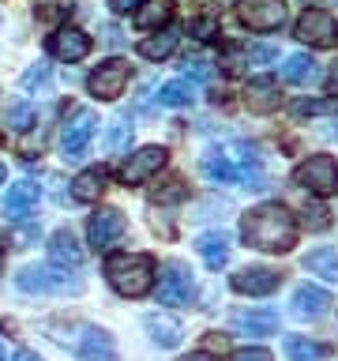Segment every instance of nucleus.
Masks as SVG:
<instances>
[{
	"mask_svg": "<svg viewBox=\"0 0 338 361\" xmlns=\"http://www.w3.org/2000/svg\"><path fill=\"white\" fill-rule=\"evenodd\" d=\"M199 169L211 185H237L241 180L244 188H263V154L252 143H225L218 151L203 154Z\"/></svg>",
	"mask_w": 338,
	"mask_h": 361,
	"instance_id": "f257e3e1",
	"label": "nucleus"
},
{
	"mask_svg": "<svg viewBox=\"0 0 338 361\" xmlns=\"http://www.w3.org/2000/svg\"><path fill=\"white\" fill-rule=\"evenodd\" d=\"M241 237L259 252H289L297 245V222L282 203H259L241 219Z\"/></svg>",
	"mask_w": 338,
	"mask_h": 361,
	"instance_id": "f03ea898",
	"label": "nucleus"
},
{
	"mask_svg": "<svg viewBox=\"0 0 338 361\" xmlns=\"http://www.w3.org/2000/svg\"><path fill=\"white\" fill-rule=\"evenodd\" d=\"M106 279L120 298H143L154 286V259L146 252H120L106 259Z\"/></svg>",
	"mask_w": 338,
	"mask_h": 361,
	"instance_id": "7ed1b4c3",
	"label": "nucleus"
},
{
	"mask_svg": "<svg viewBox=\"0 0 338 361\" xmlns=\"http://www.w3.org/2000/svg\"><path fill=\"white\" fill-rule=\"evenodd\" d=\"M293 185L308 188L312 196H334L338 192V162L331 154H312L308 162L293 169Z\"/></svg>",
	"mask_w": 338,
	"mask_h": 361,
	"instance_id": "20e7f679",
	"label": "nucleus"
},
{
	"mask_svg": "<svg viewBox=\"0 0 338 361\" xmlns=\"http://www.w3.org/2000/svg\"><path fill=\"white\" fill-rule=\"evenodd\" d=\"M98 128V113L90 106H79L72 117H68L64 132H61V151H64V162H79L87 154V143Z\"/></svg>",
	"mask_w": 338,
	"mask_h": 361,
	"instance_id": "39448f33",
	"label": "nucleus"
},
{
	"mask_svg": "<svg viewBox=\"0 0 338 361\" xmlns=\"http://www.w3.org/2000/svg\"><path fill=\"white\" fill-rule=\"evenodd\" d=\"M124 83H128V61H120V56H113V61H101L94 72L87 75V87L90 94L101 98V102H113L120 98Z\"/></svg>",
	"mask_w": 338,
	"mask_h": 361,
	"instance_id": "423d86ee",
	"label": "nucleus"
},
{
	"mask_svg": "<svg viewBox=\"0 0 338 361\" xmlns=\"http://www.w3.org/2000/svg\"><path fill=\"white\" fill-rule=\"evenodd\" d=\"M237 11L248 30H278L286 23V0H241Z\"/></svg>",
	"mask_w": 338,
	"mask_h": 361,
	"instance_id": "0eeeda50",
	"label": "nucleus"
},
{
	"mask_svg": "<svg viewBox=\"0 0 338 361\" xmlns=\"http://www.w3.org/2000/svg\"><path fill=\"white\" fill-rule=\"evenodd\" d=\"M192 290H196V286H192V271L180 264V259L165 264L162 282H158V301H162V305H188Z\"/></svg>",
	"mask_w": 338,
	"mask_h": 361,
	"instance_id": "6e6552de",
	"label": "nucleus"
},
{
	"mask_svg": "<svg viewBox=\"0 0 338 361\" xmlns=\"http://www.w3.org/2000/svg\"><path fill=\"white\" fill-rule=\"evenodd\" d=\"M162 166H165V147H139L135 154H128V162L120 169V180L124 185H143V180H151Z\"/></svg>",
	"mask_w": 338,
	"mask_h": 361,
	"instance_id": "1a4fd4ad",
	"label": "nucleus"
},
{
	"mask_svg": "<svg viewBox=\"0 0 338 361\" xmlns=\"http://www.w3.org/2000/svg\"><path fill=\"white\" fill-rule=\"evenodd\" d=\"M293 30H297V38L308 42V45H331L334 34H338L331 11H323V8H308V11L297 19V27H293Z\"/></svg>",
	"mask_w": 338,
	"mask_h": 361,
	"instance_id": "9d476101",
	"label": "nucleus"
},
{
	"mask_svg": "<svg viewBox=\"0 0 338 361\" xmlns=\"http://www.w3.org/2000/svg\"><path fill=\"white\" fill-rule=\"evenodd\" d=\"M278 282H282V275L270 267H244L230 279V286L237 293H248V298H267V293L278 290Z\"/></svg>",
	"mask_w": 338,
	"mask_h": 361,
	"instance_id": "9b49d317",
	"label": "nucleus"
},
{
	"mask_svg": "<svg viewBox=\"0 0 338 361\" xmlns=\"http://www.w3.org/2000/svg\"><path fill=\"white\" fill-rule=\"evenodd\" d=\"M293 316H297V320H320V316H327L331 312V293L327 290H320V286H308V282H304V286H297L293 290Z\"/></svg>",
	"mask_w": 338,
	"mask_h": 361,
	"instance_id": "f8f14e48",
	"label": "nucleus"
},
{
	"mask_svg": "<svg viewBox=\"0 0 338 361\" xmlns=\"http://www.w3.org/2000/svg\"><path fill=\"white\" fill-rule=\"evenodd\" d=\"M19 290L27 293H49V290H79V282H68V275H56L53 267H23L19 275Z\"/></svg>",
	"mask_w": 338,
	"mask_h": 361,
	"instance_id": "ddd939ff",
	"label": "nucleus"
},
{
	"mask_svg": "<svg viewBox=\"0 0 338 361\" xmlns=\"http://www.w3.org/2000/svg\"><path fill=\"white\" fill-rule=\"evenodd\" d=\"M124 233V214L113 211V207H101L98 214H90V226H87V237L94 248H109L113 241H120Z\"/></svg>",
	"mask_w": 338,
	"mask_h": 361,
	"instance_id": "4468645a",
	"label": "nucleus"
},
{
	"mask_svg": "<svg viewBox=\"0 0 338 361\" xmlns=\"http://www.w3.org/2000/svg\"><path fill=\"white\" fill-rule=\"evenodd\" d=\"M244 106L252 113H275L282 106V90L270 75H259V79H248L244 87Z\"/></svg>",
	"mask_w": 338,
	"mask_h": 361,
	"instance_id": "2eb2a0df",
	"label": "nucleus"
},
{
	"mask_svg": "<svg viewBox=\"0 0 338 361\" xmlns=\"http://www.w3.org/2000/svg\"><path fill=\"white\" fill-rule=\"evenodd\" d=\"M49 49L53 56H61V61H83V56L90 53V34H83L79 27H61L53 34V42H49Z\"/></svg>",
	"mask_w": 338,
	"mask_h": 361,
	"instance_id": "dca6fc26",
	"label": "nucleus"
},
{
	"mask_svg": "<svg viewBox=\"0 0 338 361\" xmlns=\"http://www.w3.org/2000/svg\"><path fill=\"white\" fill-rule=\"evenodd\" d=\"M230 327L241 335H275L278 331V312L270 309H241L230 316Z\"/></svg>",
	"mask_w": 338,
	"mask_h": 361,
	"instance_id": "f3484780",
	"label": "nucleus"
},
{
	"mask_svg": "<svg viewBox=\"0 0 338 361\" xmlns=\"http://www.w3.org/2000/svg\"><path fill=\"white\" fill-rule=\"evenodd\" d=\"M38 196H42V188L34 185V180H19V185H11L8 196H4V214L11 222L27 219V214L38 207Z\"/></svg>",
	"mask_w": 338,
	"mask_h": 361,
	"instance_id": "a211bd4d",
	"label": "nucleus"
},
{
	"mask_svg": "<svg viewBox=\"0 0 338 361\" xmlns=\"http://www.w3.org/2000/svg\"><path fill=\"white\" fill-rule=\"evenodd\" d=\"M79 357H83V361H117L113 335L101 331V327H87L83 338H79Z\"/></svg>",
	"mask_w": 338,
	"mask_h": 361,
	"instance_id": "6ab92c4d",
	"label": "nucleus"
},
{
	"mask_svg": "<svg viewBox=\"0 0 338 361\" xmlns=\"http://www.w3.org/2000/svg\"><path fill=\"white\" fill-rule=\"evenodd\" d=\"M49 259L56 267H79L83 264V248H79V241L72 237V230H56L49 237Z\"/></svg>",
	"mask_w": 338,
	"mask_h": 361,
	"instance_id": "aec40b11",
	"label": "nucleus"
},
{
	"mask_svg": "<svg viewBox=\"0 0 338 361\" xmlns=\"http://www.w3.org/2000/svg\"><path fill=\"white\" fill-rule=\"evenodd\" d=\"M196 252L203 256V264H207L211 271L230 264V241H225V233H199L196 237Z\"/></svg>",
	"mask_w": 338,
	"mask_h": 361,
	"instance_id": "412c9836",
	"label": "nucleus"
},
{
	"mask_svg": "<svg viewBox=\"0 0 338 361\" xmlns=\"http://www.w3.org/2000/svg\"><path fill=\"white\" fill-rule=\"evenodd\" d=\"M282 79H286V83H312V79H320V64H315L308 53H293V56H286V64H282Z\"/></svg>",
	"mask_w": 338,
	"mask_h": 361,
	"instance_id": "4be33fe9",
	"label": "nucleus"
},
{
	"mask_svg": "<svg viewBox=\"0 0 338 361\" xmlns=\"http://www.w3.org/2000/svg\"><path fill=\"white\" fill-rule=\"evenodd\" d=\"M146 331H151V338L158 346H165V350H173V346H180V324L173 320V316H146Z\"/></svg>",
	"mask_w": 338,
	"mask_h": 361,
	"instance_id": "5701e85b",
	"label": "nucleus"
},
{
	"mask_svg": "<svg viewBox=\"0 0 338 361\" xmlns=\"http://www.w3.org/2000/svg\"><path fill=\"white\" fill-rule=\"evenodd\" d=\"M101 192H106V169H83L72 185V196L79 203H94Z\"/></svg>",
	"mask_w": 338,
	"mask_h": 361,
	"instance_id": "b1692460",
	"label": "nucleus"
},
{
	"mask_svg": "<svg viewBox=\"0 0 338 361\" xmlns=\"http://www.w3.org/2000/svg\"><path fill=\"white\" fill-rule=\"evenodd\" d=\"M169 11H173V0H143V4L135 8V27L139 30L162 27V23L169 19Z\"/></svg>",
	"mask_w": 338,
	"mask_h": 361,
	"instance_id": "393cba45",
	"label": "nucleus"
},
{
	"mask_svg": "<svg viewBox=\"0 0 338 361\" xmlns=\"http://www.w3.org/2000/svg\"><path fill=\"white\" fill-rule=\"evenodd\" d=\"M304 271L320 275L327 282H338V248H315V252L304 256Z\"/></svg>",
	"mask_w": 338,
	"mask_h": 361,
	"instance_id": "a878e982",
	"label": "nucleus"
},
{
	"mask_svg": "<svg viewBox=\"0 0 338 361\" xmlns=\"http://www.w3.org/2000/svg\"><path fill=\"white\" fill-rule=\"evenodd\" d=\"M158 102L169 109H184L196 102V87H192L188 79H169V83H162V90H158Z\"/></svg>",
	"mask_w": 338,
	"mask_h": 361,
	"instance_id": "bb28decb",
	"label": "nucleus"
},
{
	"mask_svg": "<svg viewBox=\"0 0 338 361\" xmlns=\"http://www.w3.org/2000/svg\"><path fill=\"white\" fill-rule=\"evenodd\" d=\"M177 42H180L177 30H158V34H151V38L139 42V53L146 56V61H165V56L177 49Z\"/></svg>",
	"mask_w": 338,
	"mask_h": 361,
	"instance_id": "cd10ccee",
	"label": "nucleus"
},
{
	"mask_svg": "<svg viewBox=\"0 0 338 361\" xmlns=\"http://www.w3.org/2000/svg\"><path fill=\"white\" fill-rule=\"evenodd\" d=\"M128 143H132V124L117 117V121H109V128H106V151L109 154H124L128 151Z\"/></svg>",
	"mask_w": 338,
	"mask_h": 361,
	"instance_id": "c85d7f7f",
	"label": "nucleus"
},
{
	"mask_svg": "<svg viewBox=\"0 0 338 361\" xmlns=\"http://www.w3.org/2000/svg\"><path fill=\"white\" fill-rule=\"evenodd\" d=\"M286 354H289L293 361H320V357H323V346L312 343V338L293 335V338H286Z\"/></svg>",
	"mask_w": 338,
	"mask_h": 361,
	"instance_id": "c756f323",
	"label": "nucleus"
},
{
	"mask_svg": "<svg viewBox=\"0 0 338 361\" xmlns=\"http://www.w3.org/2000/svg\"><path fill=\"white\" fill-rule=\"evenodd\" d=\"M34 117H38V109L30 106V102H15V106H8V128H15V132H27Z\"/></svg>",
	"mask_w": 338,
	"mask_h": 361,
	"instance_id": "7c9ffc66",
	"label": "nucleus"
},
{
	"mask_svg": "<svg viewBox=\"0 0 338 361\" xmlns=\"http://www.w3.org/2000/svg\"><path fill=\"white\" fill-rule=\"evenodd\" d=\"M23 87L27 90H42V87H49V64H34L23 72Z\"/></svg>",
	"mask_w": 338,
	"mask_h": 361,
	"instance_id": "2f4dec72",
	"label": "nucleus"
},
{
	"mask_svg": "<svg viewBox=\"0 0 338 361\" xmlns=\"http://www.w3.org/2000/svg\"><path fill=\"white\" fill-rule=\"evenodd\" d=\"M68 11H72V0H49V4L38 8V19L42 23H56V19H64Z\"/></svg>",
	"mask_w": 338,
	"mask_h": 361,
	"instance_id": "473e14b6",
	"label": "nucleus"
},
{
	"mask_svg": "<svg viewBox=\"0 0 338 361\" xmlns=\"http://www.w3.org/2000/svg\"><path fill=\"white\" fill-rule=\"evenodd\" d=\"M244 56L256 64H270V61H278V49L275 45H252V49H244Z\"/></svg>",
	"mask_w": 338,
	"mask_h": 361,
	"instance_id": "72a5a7b5",
	"label": "nucleus"
},
{
	"mask_svg": "<svg viewBox=\"0 0 338 361\" xmlns=\"http://www.w3.org/2000/svg\"><path fill=\"white\" fill-rule=\"evenodd\" d=\"M304 226H308V230H327L331 219H327L323 207H308V211H304Z\"/></svg>",
	"mask_w": 338,
	"mask_h": 361,
	"instance_id": "f704fd0d",
	"label": "nucleus"
},
{
	"mask_svg": "<svg viewBox=\"0 0 338 361\" xmlns=\"http://www.w3.org/2000/svg\"><path fill=\"white\" fill-rule=\"evenodd\" d=\"M233 361H275V357H270V350H263V346H244L233 354Z\"/></svg>",
	"mask_w": 338,
	"mask_h": 361,
	"instance_id": "c9c22d12",
	"label": "nucleus"
},
{
	"mask_svg": "<svg viewBox=\"0 0 338 361\" xmlns=\"http://www.w3.org/2000/svg\"><path fill=\"white\" fill-rule=\"evenodd\" d=\"M188 196V188L180 185V180H173L169 188H162V192H154V203H169V200H184Z\"/></svg>",
	"mask_w": 338,
	"mask_h": 361,
	"instance_id": "e433bc0d",
	"label": "nucleus"
},
{
	"mask_svg": "<svg viewBox=\"0 0 338 361\" xmlns=\"http://www.w3.org/2000/svg\"><path fill=\"white\" fill-rule=\"evenodd\" d=\"M331 102H297L293 106V117H312V113H327Z\"/></svg>",
	"mask_w": 338,
	"mask_h": 361,
	"instance_id": "4c0bfd02",
	"label": "nucleus"
},
{
	"mask_svg": "<svg viewBox=\"0 0 338 361\" xmlns=\"http://www.w3.org/2000/svg\"><path fill=\"white\" fill-rule=\"evenodd\" d=\"M184 72L188 75H196V79H211V68L199 61V56H192V61H184Z\"/></svg>",
	"mask_w": 338,
	"mask_h": 361,
	"instance_id": "58836bf2",
	"label": "nucleus"
},
{
	"mask_svg": "<svg viewBox=\"0 0 338 361\" xmlns=\"http://www.w3.org/2000/svg\"><path fill=\"white\" fill-rule=\"evenodd\" d=\"M214 27H218V23H214L211 16H207V19H196V23H192V30H196V38H211V34H214Z\"/></svg>",
	"mask_w": 338,
	"mask_h": 361,
	"instance_id": "ea45409f",
	"label": "nucleus"
},
{
	"mask_svg": "<svg viewBox=\"0 0 338 361\" xmlns=\"http://www.w3.org/2000/svg\"><path fill=\"white\" fill-rule=\"evenodd\" d=\"M139 4H143V0H109V8H113V11H120V16H124V11H135Z\"/></svg>",
	"mask_w": 338,
	"mask_h": 361,
	"instance_id": "a19ab883",
	"label": "nucleus"
},
{
	"mask_svg": "<svg viewBox=\"0 0 338 361\" xmlns=\"http://www.w3.org/2000/svg\"><path fill=\"white\" fill-rule=\"evenodd\" d=\"M34 233H38V230H11V241H15V245L23 248V245H27V241H30Z\"/></svg>",
	"mask_w": 338,
	"mask_h": 361,
	"instance_id": "79ce46f5",
	"label": "nucleus"
},
{
	"mask_svg": "<svg viewBox=\"0 0 338 361\" xmlns=\"http://www.w3.org/2000/svg\"><path fill=\"white\" fill-rule=\"evenodd\" d=\"M327 90H331V94L338 98V64L331 68V75H327Z\"/></svg>",
	"mask_w": 338,
	"mask_h": 361,
	"instance_id": "37998d69",
	"label": "nucleus"
},
{
	"mask_svg": "<svg viewBox=\"0 0 338 361\" xmlns=\"http://www.w3.org/2000/svg\"><path fill=\"white\" fill-rule=\"evenodd\" d=\"M11 361H42V357L34 354V350H15V357H11Z\"/></svg>",
	"mask_w": 338,
	"mask_h": 361,
	"instance_id": "c03bdc74",
	"label": "nucleus"
},
{
	"mask_svg": "<svg viewBox=\"0 0 338 361\" xmlns=\"http://www.w3.org/2000/svg\"><path fill=\"white\" fill-rule=\"evenodd\" d=\"M106 42L109 45H120V30L117 27H106Z\"/></svg>",
	"mask_w": 338,
	"mask_h": 361,
	"instance_id": "a18cd8bd",
	"label": "nucleus"
},
{
	"mask_svg": "<svg viewBox=\"0 0 338 361\" xmlns=\"http://www.w3.org/2000/svg\"><path fill=\"white\" fill-rule=\"evenodd\" d=\"M180 361H218V357H211V354H203V350H199V354H188V357H180Z\"/></svg>",
	"mask_w": 338,
	"mask_h": 361,
	"instance_id": "49530a36",
	"label": "nucleus"
},
{
	"mask_svg": "<svg viewBox=\"0 0 338 361\" xmlns=\"http://www.w3.org/2000/svg\"><path fill=\"white\" fill-rule=\"evenodd\" d=\"M0 185H4V166H0Z\"/></svg>",
	"mask_w": 338,
	"mask_h": 361,
	"instance_id": "de8ad7c7",
	"label": "nucleus"
},
{
	"mask_svg": "<svg viewBox=\"0 0 338 361\" xmlns=\"http://www.w3.org/2000/svg\"><path fill=\"white\" fill-rule=\"evenodd\" d=\"M0 361H4V346H0Z\"/></svg>",
	"mask_w": 338,
	"mask_h": 361,
	"instance_id": "09e8293b",
	"label": "nucleus"
},
{
	"mask_svg": "<svg viewBox=\"0 0 338 361\" xmlns=\"http://www.w3.org/2000/svg\"><path fill=\"white\" fill-rule=\"evenodd\" d=\"M0 267H4V252H0Z\"/></svg>",
	"mask_w": 338,
	"mask_h": 361,
	"instance_id": "8fccbe9b",
	"label": "nucleus"
},
{
	"mask_svg": "<svg viewBox=\"0 0 338 361\" xmlns=\"http://www.w3.org/2000/svg\"><path fill=\"white\" fill-rule=\"evenodd\" d=\"M0 140H4V132H0Z\"/></svg>",
	"mask_w": 338,
	"mask_h": 361,
	"instance_id": "3c124183",
	"label": "nucleus"
},
{
	"mask_svg": "<svg viewBox=\"0 0 338 361\" xmlns=\"http://www.w3.org/2000/svg\"><path fill=\"white\" fill-rule=\"evenodd\" d=\"M334 132H338V128H334Z\"/></svg>",
	"mask_w": 338,
	"mask_h": 361,
	"instance_id": "603ef678",
	"label": "nucleus"
}]
</instances>
